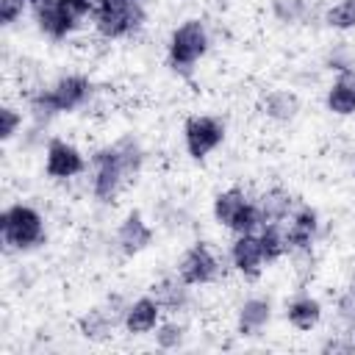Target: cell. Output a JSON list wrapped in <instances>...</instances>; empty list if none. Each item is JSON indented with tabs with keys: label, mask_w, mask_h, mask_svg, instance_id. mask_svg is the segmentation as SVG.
<instances>
[{
	"label": "cell",
	"mask_w": 355,
	"mask_h": 355,
	"mask_svg": "<svg viewBox=\"0 0 355 355\" xmlns=\"http://www.w3.org/2000/svg\"><path fill=\"white\" fill-rule=\"evenodd\" d=\"M230 261H233V266L247 280H255L263 272V266H266L261 236L258 233H239L236 241H233V247H230Z\"/></svg>",
	"instance_id": "cell-9"
},
{
	"label": "cell",
	"mask_w": 355,
	"mask_h": 355,
	"mask_svg": "<svg viewBox=\"0 0 355 355\" xmlns=\"http://www.w3.org/2000/svg\"><path fill=\"white\" fill-rule=\"evenodd\" d=\"M327 64H330V69H336V72L355 69V55H352L347 47H336V50L327 55Z\"/></svg>",
	"instance_id": "cell-31"
},
{
	"label": "cell",
	"mask_w": 355,
	"mask_h": 355,
	"mask_svg": "<svg viewBox=\"0 0 355 355\" xmlns=\"http://www.w3.org/2000/svg\"><path fill=\"white\" fill-rule=\"evenodd\" d=\"M286 319L291 322V327L297 330H313L322 319V305L319 300H313L311 294H297L288 305H286Z\"/></svg>",
	"instance_id": "cell-18"
},
{
	"label": "cell",
	"mask_w": 355,
	"mask_h": 355,
	"mask_svg": "<svg viewBox=\"0 0 355 355\" xmlns=\"http://www.w3.org/2000/svg\"><path fill=\"white\" fill-rule=\"evenodd\" d=\"M261 108H263V114H266L269 119H275V122H291V119L297 116V111H300V100H297V94L288 92V89H275V92H269V94L263 97Z\"/></svg>",
	"instance_id": "cell-20"
},
{
	"label": "cell",
	"mask_w": 355,
	"mask_h": 355,
	"mask_svg": "<svg viewBox=\"0 0 355 355\" xmlns=\"http://www.w3.org/2000/svg\"><path fill=\"white\" fill-rule=\"evenodd\" d=\"M327 111L338 114V116H349L355 114V69H344L338 72V78L333 80V86L327 89Z\"/></svg>",
	"instance_id": "cell-14"
},
{
	"label": "cell",
	"mask_w": 355,
	"mask_h": 355,
	"mask_svg": "<svg viewBox=\"0 0 355 355\" xmlns=\"http://www.w3.org/2000/svg\"><path fill=\"white\" fill-rule=\"evenodd\" d=\"M44 172L55 180H69V178L86 172V158L75 144H69L64 139H50L47 153H44Z\"/></svg>",
	"instance_id": "cell-7"
},
{
	"label": "cell",
	"mask_w": 355,
	"mask_h": 355,
	"mask_svg": "<svg viewBox=\"0 0 355 355\" xmlns=\"http://www.w3.org/2000/svg\"><path fill=\"white\" fill-rule=\"evenodd\" d=\"M272 14L280 22H305L311 17L308 0H272Z\"/></svg>",
	"instance_id": "cell-23"
},
{
	"label": "cell",
	"mask_w": 355,
	"mask_h": 355,
	"mask_svg": "<svg viewBox=\"0 0 355 355\" xmlns=\"http://www.w3.org/2000/svg\"><path fill=\"white\" fill-rule=\"evenodd\" d=\"M0 236L8 250H33L44 244V219L33 205L14 202L0 214Z\"/></svg>",
	"instance_id": "cell-1"
},
{
	"label": "cell",
	"mask_w": 355,
	"mask_h": 355,
	"mask_svg": "<svg viewBox=\"0 0 355 355\" xmlns=\"http://www.w3.org/2000/svg\"><path fill=\"white\" fill-rule=\"evenodd\" d=\"M324 22L336 31H349L355 28V0H338L324 11Z\"/></svg>",
	"instance_id": "cell-24"
},
{
	"label": "cell",
	"mask_w": 355,
	"mask_h": 355,
	"mask_svg": "<svg viewBox=\"0 0 355 355\" xmlns=\"http://www.w3.org/2000/svg\"><path fill=\"white\" fill-rule=\"evenodd\" d=\"M269 319H272V305H269V300H263V297H250V300H244L241 308H239V333H241V336H255V333H261V330L269 324Z\"/></svg>",
	"instance_id": "cell-16"
},
{
	"label": "cell",
	"mask_w": 355,
	"mask_h": 355,
	"mask_svg": "<svg viewBox=\"0 0 355 355\" xmlns=\"http://www.w3.org/2000/svg\"><path fill=\"white\" fill-rule=\"evenodd\" d=\"M255 205L261 211V222L263 225H269V222H286L291 216V211H294V197H291L288 189L272 186V189H266L255 200Z\"/></svg>",
	"instance_id": "cell-13"
},
{
	"label": "cell",
	"mask_w": 355,
	"mask_h": 355,
	"mask_svg": "<svg viewBox=\"0 0 355 355\" xmlns=\"http://www.w3.org/2000/svg\"><path fill=\"white\" fill-rule=\"evenodd\" d=\"M222 266H219V258L214 255V250L205 244V241H197L194 247H189L178 263V277L186 283V286H205V283H214L219 277Z\"/></svg>",
	"instance_id": "cell-6"
},
{
	"label": "cell",
	"mask_w": 355,
	"mask_h": 355,
	"mask_svg": "<svg viewBox=\"0 0 355 355\" xmlns=\"http://www.w3.org/2000/svg\"><path fill=\"white\" fill-rule=\"evenodd\" d=\"M105 3H130V0H105Z\"/></svg>",
	"instance_id": "cell-33"
},
{
	"label": "cell",
	"mask_w": 355,
	"mask_h": 355,
	"mask_svg": "<svg viewBox=\"0 0 355 355\" xmlns=\"http://www.w3.org/2000/svg\"><path fill=\"white\" fill-rule=\"evenodd\" d=\"M116 324L119 322L108 313V308H92V311H86L78 319V330L89 341H105V338H111V333H114Z\"/></svg>",
	"instance_id": "cell-19"
},
{
	"label": "cell",
	"mask_w": 355,
	"mask_h": 355,
	"mask_svg": "<svg viewBox=\"0 0 355 355\" xmlns=\"http://www.w3.org/2000/svg\"><path fill=\"white\" fill-rule=\"evenodd\" d=\"M33 17H36V28H39L47 39H53V42H61V39H67V36L75 31V25L61 14V8H58L55 0H50V3H44V6H36V8H33Z\"/></svg>",
	"instance_id": "cell-15"
},
{
	"label": "cell",
	"mask_w": 355,
	"mask_h": 355,
	"mask_svg": "<svg viewBox=\"0 0 355 355\" xmlns=\"http://www.w3.org/2000/svg\"><path fill=\"white\" fill-rule=\"evenodd\" d=\"M28 108H31V114H33V119H36V122H50L55 114H61L50 89H39L36 94H31Z\"/></svg>",
	"instance_id": "cell-25"
},
{
	"label": "cell",
	"mask_w": 355,
	"mask_h": 355,
	"mask_svg": "<svg viewBox=\"0 0 355 355\" xmlns=\"http://www.w3.org/2000/svg\"><path fill=\"white\" fill-rule=\"evenodd\" d=\"M28 3H31V6L36 8V6H44V3H50V0H28Z\"/></svg>",
	"instance_id": "cell-32"
},
{
	"label": "cell",
	"mask_w": 355,
	"mask_h": 355,
	"mask_svg": "<svg viewBox=\"0 0 355 355\" xmlns=\"http://www.w3.org/2000/svg\"><path fill=\"white\" fill-rule=\"evenodd\" d=\"M158 319H161V305H158V300L153 294H147V297H139V300H133L128 305L122 324H125L128 333L141 336V333L155 330L158 327Z\"/></svg>",
	"instance_id": "cell-12"
},
{
	"label": "cell",
	"mask_w": 355,
	"mask_h": 355,
	"mask_svg": "<svg viewBox=\"0 0 355 355\" xmlns=\"http://www.w3.org/2000/svg\"><path fill=\"white\" fill-rule=\"evenodd\" d=\"M144 19H147V11L141 0H130V3L97 0V8H94V28L103 39H125L136 33L144 25Z\"/></svg>",
	"instance_id": "cell-3"
},
{
	"label": "cell",
	"mask_w": 355,
	"mask_h": 355,
	"mask_svg": "<svg viewBox=\"0 0 355 355\" xmlns=\"http://www.w3.org/2000/svg\"><path fill=\"white\" fill-rule=\"evenodd\" d=\"M225 139V122L208 114H197L189 116L183 125V141L191 158H205L208 153H214Z\"/></svg>",
	"instance_id": "cell-5"
},
{
	"label": "cell",
	"mask_w": 355,
	"mask_h": 355,
	"mask_svg": "<svg viewBox=\"0 0 355 355\" xmlns=\"http://www.w3.org/2000/svg\"><path fill=\"white\" fill-rule=\"evenodd\" d=\"M288 219H291V222H286L288 255L302 252V250H313V241H316V233H319V214L311 205H297Z\"/></svg>",
	"instance_id": "cell-8"
},
{
	"label": "cell",
	"mask_w": 355,
	"mask_h": 355,
	"mask_svg": "<svg viewBox=\"0 0 355 355\" xmlns=\"http://www.w3.org/2000/svg\"><path fill=\"white\" fill-rule=\"evenodd\" d=\"M208 28L202 19H186L180 22L172 36H169V47H166V55H169V67L180 75H189L191 67L208 53Z\"/></svg>",
	"instance_id": "cell-2"
},
{
	"label": "cell",
	"mask_w": 355,
	"mask_h": 355,
	"mask_svg": "<svg viewBox=\"0 0 355 355\" xmlns=\"http://www.w3.org/2000/svg\"><path fill=\"white\" fill-rule=\"evenodd\" d=\"M153 227L147 225V219L139 214V211H130L119 227H116V247L125 252V255H139L141 250H147L153 244Z\"/></svg>",
	"instance_id": "cell-10"
},
{
	"label": "cell",
	"mask_w": 355,
	"mask_h": 355,
	"mask_svg": "<svg viewBox=\"0 0 355 355\" xmlns=\"http://www.w3.org/2000/svg\"><path fill=\"white\" fill-rule=\"evenodd\" d=\"M247 202H250L247 194H244L239 186H230V189H225V191L216 194V200H214V219H216L219 225L230 227V222L236 219V214H239Z\"/></svg>",
	"instance_id": "cell-21"
},
{
	"label": "cell",
	"mask_w": 355,
	"mask_h": 355,
	"mask_svg": "<svg viewBox=\"0 0 355 355\" xmlns=\"http://www.w3.org/2000/svg\"><path fill=\"white\" fill-rule=\"evenodd\" d=\"M25 6H28V0H0V22L3 25H14L22 17Z\"/></svg>",
	"instance_id": "cell-30"
},
{
	"label": "cell",
	"mask_w": 355,
	"mask_h": 355,
	"mask_svg": "<svg viewBox=\"0 0 355 355\" xmlns=\"http://www.w3.org/2000/svg\"><path fill=\"white\" fill-rule=\"evenodd\" d=\"M336 311H338V319H341V322L355 324V280H352V283L338 294Z\"/></svg>",
	"instance_id": "cell-29"
},
{
	"label": "cell",
	"mask_w": 355,
	"mask_h": 355,
	"mask_svg": "<svg viewBox=\"0 0 355 355\" xmlns=\"http://www.w3.org/2000/svg\"><path fill=\"white\" fill-rule=\"evenodd\" d=\"M186 338V327L180 322H158L155 327V344L161 349H178Z\"/></svg>",
	"instance_id": "cell-27"
},
{
	"label": "cell",
	"mask_w": 355,
	"mask_h": 355,
	"mask_svg": "<svg viewBox=\"0 0 355 355\" xmlns=\"http://www.w3.org/2000/svg\"><path fill=\"white\" fill-rule=\"evenodd\" d=\"M261 236V244H263V255H266V263L288 255V241H286V222H269V225H261L258 230Z\"/></svg>",
	"instance_id": "cell-22"
},
{
	"label": "cell",
	"mask_w": 355,
	"mask_h": 355,
	"mask_svg": "<svg viewBox=\"0 0 355 355\" xmlns=\"http://www.w3.org/2000/svg\"><path fill=\"white\" fill-rule=\"evenodd\" d=\"M92 194L100 202H114L119 197V191L125 189V183L130 180V175L125 172L116 144H105L92 155Z\"/></svg>",
	"instance_id": "cell-4"
},
{
	"label": "cell",
	"mask_w": 355,
	"mask_h": 355,
	"mask_svg": "<svg viewBox=\"0 0 355 355\" xmlns=\"http://www.w3.org/2000/svg\"><path fill=\"white\" fill-rule=\"evenodd\" d=\"M261 211H258V205H255V200H250L239 214H236V219L230 222V227L227 230H233L236 236L239 233H258L261 230Z\"/></svg>",
	"instance_id": "cell-26"
},
{
	"label": "cell",
	"mask_w": 355,
	"mask_h": 355,
	"mask_svg": "<svg viewBox=\"0 0 355 355\" xmlns=\"http://www.w3.org/2000/svg\"><path fill=\"white\" fill-rule=\"evenodd\" d=\"M19 128H22V114L14 111L11 105H3V108H0V139H3V141L14 139V133H17Z\"/></svg>",
	"instance_id": "cell-28"
},
{
	"label": "cell",
	"mask_w": 355,
	"mask_h": 355,
	"mask_svg": "<svg viewBox=\"0 0 355 355\" xmlns=\"http://www.w3.org/2000/svg\"><path fill=\"white\" fill-rule=\"evenodd\" d=\"M153 297L158 300L161 311L178 313V311H186V305H189V286L178 275L175 277H161L153 286Z\"/></svg>",
	"instance_id": "cell-17"
},
{
	"label": "cell",
	"mask_w": 355,
	"mask_h": 355,
	"mask_svg": "<svg viewBox=\"0 0 355 355\" xmlns=\"http://www.w3.org/2000/svg\"><path fill=\"white\" fill-rule=\"evenodd\" d=\"M50 92H53V97H55L58 111L64 114V111L80 108V105L92 97L94 86H92V80H89L86 75H64V78H58V80L50 86Z\"/></svg>",
	"instance_id": "cell-11"
}]
</instances>
